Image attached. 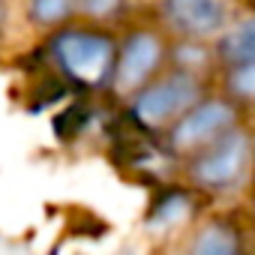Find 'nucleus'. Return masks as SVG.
I'll return each mask as SVG.
<instances>
[{"mask_svg": "<svg viewBox=\"0 0 255 255\" xmlns=\"http://www.w3.org/2000/svg\"><path fill=\"white\" fill-rule=\"evenodd\" d=\"M228 87L237 99L249 102L252 93H255V63H243V66H234L231 75H228Z\"/></svg>", "mask_w": 255, "mask_h": 255, "instance_id": "obj_11", "label": "nucleus"}, {"mask_svg": "<svg viewBox=\"0 0 255 255\" xmlns=\"http://www.w3.org/2000/svg\"><path fill=\"white\" fill-rule=\"evenodd\" d=\"M189 255H240V240L228 225L213 222L195 237V246Z\"/></svg>", "mask_w": 255, "mask_h": 255, "instance_id": "obj_8", "label": "nucleus"}, {"mask_svg": "<svg viewBox=\"0 0 255 255\" xmlns=\"http://www.w3.org/2000/svg\"><path fill=\"white\" fill-rule=\"evenodd\" d=\"M219 54L231 63V66H243V63H255V24L252 18H243L240 24H234L222 45H219Z\"/></svg>", "mask_w": 255, "mask_h": 255, "instance_id": "obj_7", "label": "nucleus"}, {"mask_svg": "<svg viewBox=\"0 0 255 255\" xmlns=\"http://www.w3.org/2000/svg\"><path fill=\"white\" fill-rule=\"evenodd\" d=\"M249 165V135L240 129H228L216 141L207 144V150L195 159V183L204 189H231Z\"/></svg>", "mask_w": 255, "mask_h": 255, "instance_id": "obj_3", "label": "nucleus"}, {"mask_svg": "<svg viewBox=\"0 0 255 255\" xmlns=\"http://www.w3.org/2000/svg\"><path fill=\"white\" fill-rule=\"evenodd\" d=\"M198 93H201L198 78L189 69H177L144 87L132 102V114L144 126H165L186 108H192L198 102Z\"/></svg>", "mask_w": 255, "mask_h": 255, "instance_id": "obj_1", "label": "nucleus"}, {"mask_svg": "<svg viewBox=\"0 0 255 255\" xmlns=\"http://www.w3.org/2000/svg\"><path fill=\"white\" fill-rule=\"evenodd\" d=\"M120 3H123V0H81V9L87 15H93V18H105L111 12H117Z\"/></svg>", "mask_w": 255, "mask_h": 255, "instance_id": "obj_12", "label": "nucleus"}, {"mask_svg": "<svg viewBox=\"0 0 255 255\" xmlns=\"http://www.w3.org/2000/svg\"><path fill=\"white\" fill-rule=\"evenodd\" d=\"M162 60V42L159 36L141 30V33H132L123 45V54H120V63H117V87L123 90H132L138 84H144L153 69L159 66Z\"/></svg>", "mask_w": 255, "mask_h": 255, "instance_id": "obj_5", "label": "nucleus"}, {"mask_svg": "<svg viewBox=\"0 0 255 255\" xmlns=\"http://www.w3.org/2000/svg\"><path fill=\"white\" fill-rule=\"evenodd\" d=\"M192 210V201L186 192L180 189H168L156 198L153 210H150V225L153 228H168V225H177L180 219H186Z\"/></svg>", "mask_w": 255, "mask_h": 255, "instance_id": "obj_9", "label": "nucleus"}, {"mask_svg": "<svg viewBox=\"0 0 255 255\" xmlns=\"http://www.w3.org/2000/svg\"><path fill=\"white\" fill-rule=\"evenodd\" d=\"M237 120V111L231 102L222 99H207V102H195L192 108H186L180 114V120L174 123L171 132V144L177 150H198L207 147L210 141H216L219 135H225Z\"/></svg>", "mask_w": 255, "mask_h": 255, "instance_id": "obj_4", "label": "nucleus"}, {"mask_svg": "<svg viewBox=\"0 0 255 255\" xmlns=\"http://www.w3.org/2000/svg\"><path fill=\"white\" fill-rule=\"evenodd\" d=\"M165 18L186 36H210L225 24L219 0H165Z\"/></svg>", "mask_w": 255, "mask_h": 255, "instance_id": "obj_6", "label": "nucleus"}, {"mask_svg": "<svg viewBox=\"0 0 255 255\" xmlns=\"http://www.w3.org/2000/svg\"><path fill=\"white\" fill-rule=\"evenodd\" d=\"M54 54L66 75L81 84H99L111 72L114 42L93 30H66L54 39Z\"/></svg>", "mask_w": 255, "mask_h": 255, "instance_id": "obj_2", "label": "nucleus"}, {"mask_svg": "<svg viewBox=\"0 0 255 255\" xmlns=\"http://www.w3.org/2000/svg\"><path fill=\"white\" fill-rule=\"evenodd\" d=\"M72 12V0H30V18L36 24H57Z\"/></svg>", "mask_w": 255, "mask_h": 255, "instance_id": "obj_10", "label": "nucleus"}]
</instances>
